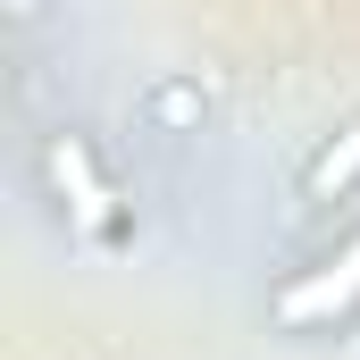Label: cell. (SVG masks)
Segmentation results:
<instances>
[{
    "mask_svg": "<svg viewBox=\"0 0 360 360\" xmlns=\"http://www.w3.org/2000/svg\"><path fill=\"white\" fill-rule=\"evenodd\" d=\"M51 8H59V0H0V25L25 42V34H42V25H51Z\"/></svg>",
    "mask_w": 360,
    "mask_h": 360,
    "instance_id": "cell-3",
    "label": "cell"
},
{
    "mask_svg": "<svg viewBox=\"0 0 360 360\" xmlns=\"http://www.w3.org/2000/svg\"><path fill=\"white\" fill-rule=\"evenodd\" d=\"M210 109H218V101H210V84H201L193 68H168V76L143 84V126L168 134V143H193V134L210 126Z\"/></svg>",
    "mask_w": 360,
    "mask_h": 360,
    "instance_id": "cell-1",
    "label": "cell"
},
{
    "mask_svg": "<svg viewBox=\"0 0 360 360\" xmlns=\"http://www.w3.org/2000/svg\"><path fill=\"white\" fill-rule=\"evenodd\" d=\"M352 193H360V117L335 126V134L302 160V201H310V210H335V201H352Z\"/></svg>",
    "mask_w": 360,
    "mask_h": 360,
    "instance_id": "cell-2",
    "label": "cell"
}]
</instances>
